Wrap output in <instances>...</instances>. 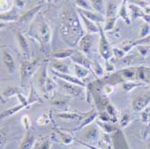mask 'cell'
Returning a JSON list of instances; mask_svg holds the SVG:
<instances>
[{
    "label": "cell",
    "mask_w": 150,
    "mask_h": 149,
    "mask_svg": "<svg viewBox=\"0 0 150 149\" xmlns=\"http://www.w3.org/2000/svg\"><path fill=\"white\" fill-rule=\"evenodd\" d=\"M33 103H19L16 106H13L12 108H10V109H7L6 111H4L3 112H1V115H0V117H1V119H6L7 117H10L13 114H16L17 112H19L20 111L25 109V108L31 106Z\"/></svg>",
    "instance_id": "d4e9b609"
},
{
    "label": "cell",
    "mask_w": 150,
    "mask_h": 149,
    "mask_svg": "<svg viewBox=\"0 0 150 149\" xmlns=\"http://www.w3.org/2000/svg\"><path fill=\"white\" fill-rule=\"evenodd\" d=\"M19 90L17 87L15 86H9L7 88L5 89V91L3 92V96L6 98H10V97H13V96H17V94L19 93Z\"/></svg>",
    "instance_id": "74e56055"
},
{
    "label": "cell",
    "mask_w": 150,
    "mask_h": 149,
    "mask_svg": "<svg viewBox=\"0 0 150 149\" xmlns=\"http://www.w3.org/2000/svg\"><path fill=\"white\" fill-rule=\"evenodd\" d=\"M59 34L64 42L70 48L77 46L79 40L85 35L83 24L78 12L71 6H66L59 21Z\"/></svg>",
    "instance_id": "6da1fadb"
},
{
    "label": "cell",
    "mask_w": 150,
    "mask_h": 149,
    "mask_svg": "<svg viewBox=\"0 0 150 149\" xmlns=\"http://www.w3.org/2000/svg\"><path fill=\"white\" fill-rule=\"evenodd\" d=\"M56 88H57V83L51 77L48 76L46 82H45V85H44V88H43L44 92L47 94H51L56 90Z\"/></svg>",
    "instance_id": "d6a6232c"
},
{
    "label": "cell",
    "mask_w": 150,
    "mask_h": 149,
    "mask_svg": "<svg viewBox=\"0 0 150 149\" xmlns=\"http://www.w3.org/2000/svg\"><path fill=\"white\" fill-rule=\"evenodd\" d=\"M86 129V132H85V138L86 140L88 142V144H95L98 143L100 138H101V130L99 129V127L96 126H92L89 125L87 126Z\"/></svg>",
    "instance_id": "30bf717a"
},
{
    "label": "cell",
    "mask_w": 150,
    "mask_h": 149,
    "mask_svg": "<svg viewBox=\"0 0 150 149\" xmlns=\"http://www.w3.org/2000/svg\"><path fill=\"white\" fill-rule=\"evenodd\" d=\"M22 123H23V126L25 129V130H29L30 129V128H31V120H30V118H29L28 115L23 116Z\"/></svg>",
    "instance_id": "7dc6e473"
},
{
    "label": "cell",
    "mask_w": 150,
    "mask_h": 149,
    "mask_svg": "<svg viewBox=\"0 0 150 149\" xmlns=\"http://www.w3.org/2000/svg\"><path fill=\"white\" fill-rule=\"evenodd\" d=\"M55 131L57 132L58 136L60 139V141L66 145H71L73 143V141L75 140L74 137L72 136V135L69 132H66V131H63L62 129L55 127Z\"/></svg>",
    "instance_id": "4316f807"
},
{
    "label": "cell",
    "mask_w": 150,
    "mask_h": 149,
    "mask_svg": "<svg viewBox=\"0 0 150 149\" xmlns=\"http://www.w3.org/2000/svg\"><path fill=\"white\" fill-rule=\"evenodd\" d=\"M51 66H52V70L56 71L58 73H61V74H72L71 69H70V66L66 65L65 63H63L61 60L53 59V61L51 62Z\"/></svg>",
    "instance_id": "7402d4cb"
},
{
    "label": "cell",
    "mask_w": 150,
    "mask_h": 149,
    "mask_svg": "<svg viewBox=\"0 0 150 149\" xmlns=\"http://www.w3.org/2000/svg\"><path fill=\"white\" fill-rule=\"evenodd\" d=\"M88 112H60L57 113V117L65 120H82Z\"/></svg>",
    "instance_id": "e0dca14e"
},
{
    "label": "cell",
    "mask_w": 150,
    "mask_h": 149,
    "mask_svg": "<svg viewBox=\"0 0 150 149\" xmlns=\"http://www.w3.org/2000/svg\"><path fill=\"white\" fill-rule=\"evenodd\" d=\"M147 126H148V127L150 128V120L148 121V123H147Z\"/></svg>",
    "instance_id": "9f6ffc18"
},
{
    "label": "cell",
    "mask_w": 150,
    "mask_h": 149,
    "mask_svg": "<svg viewBox=\"0 0 150 149\" xmlns=\"http://www.w3.org/2000/svg\"><path fill=\"white\" fill-rule=\"evenodd\" d=\"M113 86L110 84H107L103 86V93L105 94V96H108L110 95V94H112L113 93Z\"/></svg>",
    "instance_id": "681fc988"
},
{
    "label": "cell",
    "mask_w": 150,
    "mask_h": 149,
    "mask_svg": "<svg viewBox=\"0 0 150 149\" xmlns=\"http://www.w3.org/2000/svg\"><path fill=\"white\" fill-rule=\"evenodd\" d=\"M141 120L144 123H148V121L150 120V108H146L142 112L141 115Z\"/></svg>",
    "instance_id": "f6af8a7d"
},
{
    "label": "cell",
    "mask_w": 150,
    "mask_h": 149,
    "mask_svg": "<svg viewBox=\"0 0 150 149\" xmlns=\"http://www.w3.org/2000/svg\"><path fill=\"white\" fill-rule=\"evenodd\" d=\"M77 49H73V48H69V49H61L59 50H56L55 52H53L52 58L55 59L59 60H63L67 58H71L74 54L76 53Z\"/></svg>",
    "instance_id": "44dd1931"
},
{
    "label": "cell",
    "mask_w": 150,
    "mask_h": 149,
    "mask_svg": "<svg viewBox=\"0 0 150 149\" xmlns=\"http://www.w3.org/2000/svg\"><path fill=\"white\" fill-rule=\"evenodd\" d=\"M1 1V13H6L12 9L9 0H0Z\"/></svg>",
    "instance_id": "bcb514c9"
},
{
    "label": "cell",
    "mask_w": 150,
    "mask_h": 149,
    "mask_svg": "<svg viewBox=\"0 0 150 149\" xmlns=\"http://www.w3.org/2000/svg\"><path fill=\"white\" fill-rule=\"evenodd\" d=\"M112 52H113V55L115 56L116 59H123L126 55V52L123 50V49H121L120 47L118 48H113L112 49Z\"/></svg>",
    "instance_id": "7bdbcfd3"
},
{
    "label": "cell",
    "mask_w": 150,
    "mask_h": 149,
    "mask_svg": "<svg viewBox=\"0 0 150 149\" xmlns=\"http://www.w3.org/2000/svg\"><path fill=\"white\" fill-rule=\"evenodd\" d=\"M50 146H51V141L46 138L38 143L37 145L35 146V149H50Z\"/></svg>",
    "instance_id": "b9f144b4"
},
{
    "label": "cell",
    "mask_w": 150,
    "mask_h": 149,
    "mask_svg": "<svg viewBox=\"0 0 150 149\" xmlns=\"http://www.w3.org/2000/svg\"><path fill=\"white\" fill-rule=\"evenodd\" d=\"M43 6H44L43 3L35 6L32 9L25 12L23 15L20 16V18H19L18 21L20 23H32V22L36 18V16L39 15L40 11L42 9Z\"/></svg>",
    "instance_id": "8fae6325"
},
{
    "label": "cell",
    "mask_w": 150,
    "mask_h": 149,
    "mask_svg": "<svg viewBox=\"0 0 150 149\" xmlns=\"http://www.w3.org/2000/svg\"><path fill=\"white\" fill-rule=\"evenodd\" d=\"M1 58H2L3 65L5 66V68L7 70V72L11 75L15 74L16 71V63L15 58L13 57L12 54L5 49H2Z\"/></svg>",
    "instance_id": "9c48e42d"
},
{
    "label": "cell",
    "mask_w": 150,
    "mask_h": 149,
    "mask_svg": "<svg viewBox=\"0 0 150 149\" xmlns=\"http://www.w3.org/2000/svg\"><path fill=\"white\" fill-rule=\"evenodd\" d=\"M28 35L36 40L40 48L43 49L46 48L50 42L52 38V31L44 17L38 15L30 24Z\"/></svg>",
    "instance_id": "7a4b0ae2"
},
{
    "label": "cell",
    "mask_w": 150,
    "mask_h": 149,
    "mask_svg": "<svg viewBox=\"0 0 150 149\" xmlns=\"http://www.w3.org/2000/svg\"><path fill=\"white\" fill-rule=\"evenodd\" d=\"M100 27V32H99V42H98V49L99 53L102 57V59H104V61H109L110 59L112 57L113 52H112V47L111 46V43L107 39L105 32L103 29V27L99 25Z\"/></svg>",
    "instance_id": "3957f363"
},
{
    "label": "cell",
    "mask_w": 150,
    "mask_h": 149,
    "mask_svg": "<svg viewBox=\"0 0 150 149\" xmlns=\"http://www.w3.org/2000/svg\"><path fill=\"white\" fill-rule=\"evenodd\" d=\"M94 37H95V34H91V33H87L84 35L77 44V49L88 56L89 54L92 53V50L93 48Z\"/></svg>",
    "instance_id": "52a82bcc"
},
{
    "label": "cell",
    "mask_w": 150,
    "mask_h": 149,
    "mask_svg": "<svg viewBox=\"0 0 150 149\" xmlns=\"http://www.w3.org/2000/svg\"><path fill=\"white\" fill-rule=\"evenodd\" d=\"M67 102L64 100H57V101L52 102V104L60 112H67Z\"/></svg>",
    "instance_id": "60d3db41"
},
{
    "label": "cell",
    "mask_w": 150,
    "mask_h": 149,
    "mask_svg": "<svg viewBox=\"0 0 150 149\" xmlns=\"http://www.w3.org/2000/svg\"><path fill=\"white\" fill-rule=\"evenodd\" d=\"M145 85L144 83L142 82H135V81H123V82L121 83V88L123 89V91L129 93V92H131L132 90H134L135 88H137L139 86H143Z\"/></svg>",
    "instance_id": "f1b7e54d"
},
{
    "label": "cell",
    "mask_w": 150,
    "mask_h": 149,
    "mask_svg": "<svg viewBox=\"0 0 150 149\" xmlns=\"http://www.w3.org/2000/svg\"><path fill=\"white\" fill-rule=\"evenodd\" d=\"M136 49L138 50L139 54L143 58L147 57L150 54V45H146V44L137 45L136 46Z\"/></svg>",
    "instance_id": "f35d334b"
},
{
    "label": "cell",
    "mask_w": 150,
    "mask_h": 149,
    "mask_svg": "<svg viewBox=\"0 0 150 149\" xmlns=\"http://www.w3.org/2000/svg\"><path fill=\"white\" fill-rule=\"evenodd\" d=\"M60 86L62 91L65 92L66 94H69L70 96L73 97H83L85 96V91L84 88L80 85H75V84H71V83H67L66 81H63L60 79Z\"/></svg>",
    "instance_id": "5b68a950"
},
{
    "label": "cell",
    "mask_w": 150,
    "mask_h": 149,
    "mask_svg": "<svg viewBox=\"0 0 150 149\" xmlns=\"http://www.w3.org/2000/svg\"><path fill=\"white\" fill-rule=\"evenodd\" d=\"M137 75V72H136V69L133 68V67H129V68H125L123 70H121L120 72V77L123 79L124 81H130L133 80Z\"/></svg>",
    "instance_id": "f546056e"
},
{
    "label": "cell",
    "mask_w": 150,
    "mask_h": 149,
    "mask_svg": "<svg viewBox=\"0 0 150 149\" xmlns=\"http://www.w3.org/2000/svg\"><path fill=\"white\" fill-rule=\"evenodd\" d=\"M149 103H150V93H140L139 95H138L133 100L132 109L133 111L137 112H143L148 107Z\"/></svg>",
    "instance_id": "ba28073f"
},
{
    "label": "cell",
    "mask_w": 150,
    "mask_h": 149,
    "mask_svg": "<svg viewBox=\"0 0 150 149\" xmlns=\"http://www.w3.org/2000/svg\"><path fill=\"white\" fill-rule=\"evenodd\" d=\"M36 144L35 135L33 132H28L22 141L18 149H33Z\"/></svg>",
    "instance_id": "cb8c5ba5"
},
{
    "label": "cell",
    "mask_w": 150,
    "mask_h": 149,
    "mask_svg": "<svg viewBox=\"0 0 150 149\" xmlns=\"http://www.w3.org/2000/svg\"><path fill=\"white\" fill-rule=\"evenodd\" d=\"M129 3L138 6L146 13V15L150 16V5L146 0H129Z\"/></svg>",
    "instance_id": "e575fe53"
},
{
    "label": "cell",
    "mask_w": 150,
    "mask_h": 149,
    "mask_svg": "<svg viewBox=\"0 0 150 149\" xmlns=\"http://www.w3.org/2000/svg\"><path fill=\"white\" fill-rule=\"evenodd\" d=\"M132 120V116L129 112H122L120 113V127L121 129L126 128Z\"/></svg>",
    "instance_id": "4dcf8cb0"
},
{
    "label": "cell",
    "mask_w": 150,
    "mask_h": 149,
    "mask_svg": "<svg viewBox=\"0 0 150 149\" xmlns=\"http://www.w3.org/2000/svg\"><path fill=\"white\" fill-rule=\"evenodd\" d=\"M119 5L115 1H109L105 5V12L104 16L106 18H112L118 17V12H119Z\"/></svg>",
    "instance_id": "603a6c76"
},
{
    "label": "cell",
    "mask_w": 150,
    "mask_h": 149,
    "mask_svg": "<svg viewBox=\"0 0 150 149\" xmlns=\"http://www.w3.org/2000/svg\"><path fill=\"white\" fill-rule=\"evenodd\" d=\"M49 121H50L49 116H48L47 114H43V115H42V116H40V117L37 119V123H38V125H40V126H43V125L47 124V123L49 122Z\"/></svg>",
    "instance_id": "c3c4849f"
},
{
    "label": "cell",
    "mask_w": 150,
    "mask_h": 149,
    "mask_svg": "<svg viewBox=\"0 0 150 149\" xmlns=\"http://www.w3.org/2000/svg\"><path fill=\"white\" fill-rule=\"evenodd\" d=\"M75 5L76 6L77 8H80V9L94 11L88 0H75Z\"/></svg>",
    "instance_id": "8d00e7d4"
},
{
    "label": "cell",
    "mask_w": 150,
    "mask_h": 149,
    "mask_svg": "<svg viewBox=\"0 0 150 149\" xmlns=\"http://www.w3.org/2000/svg\"><path fill=\"white\" fill-rule=\"evenodd\" d=\"M53 75H55L57 77H59V79L63 80V81H66L67 83H71V84H75V85H80L82 87H86V85L82 81L81 79L76 77L74 75L72 74H61V73H58L56 71L52 70L51 71Z\"/></svg>",
    "instance_id": "ac0fdd59"
},
{
    "label": "cell",
    "mask_w": 150,
    "mask_h": 149,
    "mask_svg": "<svg viewBox=\"0 0 150 149\" xmlns=\"http://www.w3.org/2000/svg\"><path fill=\"white\" fill-rule=\"evenodd\" d=\"M78 15H79L80 19H81L82 24H83V26L85 27L86 31L88 33H91V34H99V32H100V27H99V25L100 24H97V23L92 22L91 20L87 19L85 16H83L79 12H78Z\"/></svg>",
    "instance_id": "9a60e30c"
},
{
    "label": "cell",
    "mask_w": 150,
    "mask_h": 149,
    "mask_svg": "<svg viewBox=\"0 0 150 149\" xmlns=\"http://www.w3.org/2000/svg\"><path fill=\"white\" fill-rule=\"evenodd\" d=\"M93 72H94L95 74L98 75V76H101V75L103 74V66L97 61H95L94 63H93Z\"/></svg>",
    "instance_id": "ee69618b"
},
{
    "label": "cell",
    "mask_w": 150,
    "mask_h": 149,
    "mask_svg": "<svg viewBox=\"0 0 150 149\" xmlns=\"http://www.w3.org/2000/svg\"><path fill=\"white\" fill-rule=\"evenodd\" d=\"M147 81H149V83H150V69H148V78H147Z\"/></svg>",
    "instance_id": "db71d44e"
},
{
    "label": "cell",
    "mask_w": 150,
    "mask_h": 149,
    "mask_svg": "<svg viewBox=\"0 0 150 149\" xmlns=\"http://www.w3.org/2000/svg\"><path fill=\"white\" fill-rule=\"evenodd\" d=\"M90 4L92 5L94 11H96L102 15H104L105 12V5L103 0H88Z\"/></svg>",
    "instance_id": "836d02e7"
},
{
    "label": "cell",
    "mask_w": 150,
    "mask_h": 149,
    "mask_svg": "<svg viewBox=\"0 0 150 149\" xmlns=\"http://www.w3.org/2000/svg\"><path fill=\"white\" fill-rule=\"evenodd\" d=\"M76 142H77V143H79V144H81V145H85V146H86V147H87V148H89V149H101V148H99L98 146H93V145H91V144L85 143V142H82V141H79V140H76Z\"/></svg>",
    "instance_id": "816d5d0a"
},
{
    "label": "cell",
    "mask_w": 150,
    "mask_h": 149,
    "mask_svg": "<svg viewBox=\"0 0 150 149\" xmlns=\"http://www.w3.org/2000/svg\"><path fill=\"white\" fill-rule=\"evenodd\" d=\"M96 125L99 127V129L103 132H104L106 134H110V133L115 132L118 129L115 123L111 122V121H103V120H100L98 119H96Z\"/></svg>",
    "instance_id": "484cf974"
},
{
    "label": "cell",
    "mask_w": 150,
    "mask_h": 149,
    "mask_svg": "<svg viewBox=\"0 0 150 149\" xmlns=\"http://www.w3.org/2000/svg\"><path fill=\"white\" fill-rule=\"evenodd\" d=\"M39 64L36 60H23L20 69V79L22 83L28 82L38 69Z\"/></svg>",
    "instance_id": "277c9868"
},
{
    "label": "cell",
    "mask_w": 150,
    "mask_h": 149,
    "mask_svg": "<svg viewBox=\"0 0 150 149\" xmlns=\"http://www.w3.org/2000/svg\"><path fill=\"white\" fill-rule=\"evenodd\" d=\"M16 40L18 48L20 49V52L22 54L23 59L24 60H30L31 49H30V45H29L28 40H27L25 36L21 32H17L16 34Z\"/></svg>",
    "instance_id": "8992f818"
},
{
    "label": "cell",
    "mask_w": 150,
    "mask_h": 149,
    "mask_svg": "<svg viewBox=\"0 0 150 149\" xmlns=\"http://www.w3.org/2000/svg\"><path fill=\"white\" fill-rule=\"evenodd\" d=\"M105 69L107 72H112L114 70V66L112 65V63H110V61H106L105 62Z\"/></svg>",
    "instance_id": "f907efd6"
},
{
    "label": "cell",
    "mask_w": 150,
    "mask_h": 149,
    "mask_svg": "<svg viewBox=\"0 0 150 149\" xmlns=\"http://www.w3.org/2000/svg\"><path fill=\"white\" fill-rule=\"evenodd\" d=\"M46 2H47L48 4H51L52 2H54V0H46Z\"/></svg>",
    "instance_id": "11a10c76"
},
{
    "label": "cell",
    "mask_w": 150,
    "mask_h": 149,
    "mask_svg": "<svg viewBox=\"0 0 150 149\" xmlns=\"http://www.w3.org/2000/svg\"><path fill=\"white\" fill-rule=\"evenodd\" d=\"M98 117H99V111L93 109L92 111H90L88 112V114L83 119L81 120L80 125H78L75 129H73V131H78V130H81V129L86 128L87 126L91 125L95 119H98Z\"/></svg>",
    "instance_id": "2e32d148"
},
{
    "label": "cell",
    "mask_w": 150,
    "mask_h": 149,
    "mask_svg": "<svg viewBox=\"0 0 150 149\" xmlns=\"http://www.w3.org/2000/svg\"><path fill=\"white\" fill-rule=\"evenodd\" d=\"M70 59L73 61V63H76L82 66L86 67V68H88L91 72L93 71V62L87 57V55H86V54H84L83 52H81L77 49Z\"/></svg>",
    "instance_id": "7c38bea8"
},
{
    "label": "cell",
    "mask_w": 150,
    "mask_h": 149,
    "mask_svg": "<svg viewBox=\"0 0 150 149\" xmlns=\"http://www.w3.org/2000/svg\"><path fill=\"white\" fill-rule=\"evenodd\" d=\"M118 17H112V18H106L104 23H103V29L104 32H111L115 28V24L117 22Z\"/></svg>",
    "instance_id": "d590c367"
},
{
    "label": "cell",
    "mask_w": 150,
    "mask_h": 149,
    "mask_svg": "<svg viewBox=\"0 0 150 149\" xmlns=\"http://www.w3.org/2000/svg\"><path fill=\"white\" fill-rule=\"evenodd\" d=\"M20 16L15 11V9H11L6 13H1V23L2 22H15L19 20Z\"/></svg>",
    "instance_id": "83f0119b"
},
{
    "label": "cell",
    "mask_w": 150,
    "mask_h": 149,
    "mask_svg": "<svg viewBox=\"0 0 150 149\" xmlns=\"http://www.w3.org/2000/svg\"><path fill=\"white\" fill-rule=\"evenodd\" d=\"M56 1H59V0H56ZM59 1H60V0H59Z\"/></svg>",
    "instance_id": "6f0895ef"
},
{
    "label": "cell",
    "mask_w": 150,
    "mask_h": 149,
    "mask_svg": "<svg viewBox=\"0 0 150 149\" xmlns=\"http://www.w3.org/2000/svg\"><path fill=\"white\" fill-rule=\"evenodd\" d=\"M79 13H81L82 15L85 16L87 19L91 20L92 22L100 24V23H103L106 17L104 15H102V13L96 12V11H89V10H84V9H80V8H76Z\"/></svg>",
    "instance_id": "5bb4252c"
},
{
    "label": "cell",
    "mask_w": 150,
    "mask_h": 149,
    "mask_svg": "<svg viewBox=\"0 0 150 149\" xmlns=\"http://www.w3.org/2000/svg\"><path fill=\"white\" fill-rule=\"evenodd\" d=\"M118 17L121 18V20L128 25L131 23V18H130L129 10L128 6V0H122V2L120 6V8H119Z\"/></svg>",
    "instance_id": "d6986e66"
},
{
    "label": "cell",
    "mask_w": 150,
    "mask_h": 149,
    "mask_svg": "<svg viewBox=\"0 0 150 149\" xmlns=\"http://www.w3.org/2000/svg\"><path fill=\"white\" fill-rule=\"evenodd\" d=\"M70 69L72 72V75H74L76 77L79 78V79H84L86 77H87L90 75V70L85 66H82L78 64L73 63L70 66Z\"/></svg>",
    "instance_id": "ffe728a7"
},
{
    "label": "cell",
    "mask_w": 150,
    "mask_h": 149,
    "mask_svg": "<svg viewBox=\"0 0 150 149\" xmlns=\"http://www.w3.org/2000/svg\"><path fill=\"white\" fill-rule=\"evenodd\" d=\"M15 2H16V7H18V8H23L24 6L23 0H15Z\"/></svg>",
    "instance_id": "f5cc1de1"
},
{
    "label": "cell",
    "mask_w": 150,
    "mask_h": 149,
    "mask_svg": "<svg viewBox=\"0 0 150 149\" xmlns=\"http://www.w3.org/2000/svg\"><path fill=\"white\" fill-rule=\"evenodd\" d=\"M150 35V24L148 23H144L139 27V39L145 38L146 36Z\"/></svg>",
    "instance_id": "ab89813d"
},
{
    "label": "cell",
    "mask_w": 150,
    "mask_h": 149,
    "mask_svg": "<svg viewBox=\"0 0 150 149\" xmlns=\"http://www.w3.org/2000/svg\"><path fill=\"white\" fill-rule=\"evenodd\" d=\"M129 6V13H130V18L131 20H136L137 18L140 17L142 18L146 23H150V16L146 15V13L138 6H136L134 4L129 3L128 4Z\"/></svg>",
    "instance_id": "4fadbf2b"
},
{
    "label": "cell",
    "mask_w": 150,
    "mask_h": 149,
    "mask_svg": "<svg viewBox=\"0 0 150 149\" xmlns=\"http://www.w3.org/2000/svg\"><path fill=\"white\" fill-rule=\"evenodd\" d=\"M103 111H105L109 115L111 116L112 118V122L113 123H116L117 122V120H118V117H117V111L115 109V107L109 102L103 108ZM101 112V111H100Z\"/></svg>",
    "instance_id": "1f68e13d"
}]
</instances>
